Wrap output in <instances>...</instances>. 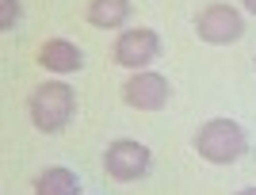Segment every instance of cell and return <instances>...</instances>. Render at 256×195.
<instances>
[{
	"label": "cell",
	"instance_id": "obj_1",
	"mask_svg": "<svg viewBox=\"0 0 256 195\" xmlns=\"http://www.w3.org/2000/svg\"><path fill=\"white\" fill-rule=\"evenodd\" d=\"M27 111H31V122L38 130H46V134L65 130L69 119L76 115V92L65 84V80H46V84H38L31 92Z\"/></svg>",
	"mask_w": 256,
	"mask_h": 195
},
{
	"label": "cell",
	"instance_id": "obj_2",
	"mask_svg": "<svg viewBox=\"0 0 256 195\" xmlns=\"http://www.w3.org/2000/svg\"><path fill=\"white\" fill-rule=\"evenodd\" d=\"M195 150H199V157H206L214 164H234L245 153V130L234 119H210L195 134Z\"/></svg>",
	"mask_w": 256,
	"mask_h": 195
},
{
	"label": "cell",
	"instance_id": "obj_3",
	"mask_svg": "<svg viewBox=\"0 0 256 195\" xmlns=\"http://www.w3.org/2000/svg\"><path fill=\"white\" fill-rule=\"evenodd\" d=\"M104 168L111 180L118 184H130V180H142L150 172V146L142 142H130V138H118L107 146V157H104Z\"/></svg>",
	"mask_w": 256,
	"mask_h": 195
},
{
	"label": "cell",
	"instance_id": "obj_4",
	"mask_svg": "<svg viewBox=\"0 0 256 195\" xmlns=\"http://www.w3.org/2000/svg\"><path fill=\"white\" fill-rule=\"evenodd\" d=\"M195 31L199 38L210 46H230L241 38L245 31V20H241V12L230 8V4H210V8L199 12V20H195Z\"/></svg>",
	"mask_w": 256,
	"mask_h": 195
},
{
	"label": "cell",
	"instance_id": "obj_5",
	"mask_svg": "<svg viewBox=\"0 0 256 195\" xmlns=\"http://www.w3.org/2000/svg\"><path fill=\"white\" fill-rule=\"evenodd\" d=\"M122 100H126L130 108H138V111H160L168 104V80H164V73L138 69V73L122 84Z\"/></svg>",
	"mask_w": 256,
	"mask_h": 195
},
{
	"label": "cell",
	"instance_id": "obj_6",
	"mask_svg": "<svg viewBox=\"0 0 256 195\" xmlns=\"http://www.w3.org/2000/svg\"><path fill=\"white\" fill-rule=\"evenodd\" d=\"M157 54H160V38L150 27H134V31H122L115 38V62L122 69H146Z\"/></svg>",
	"mask_w": 256,
	"mask_h": 195
},
{
	"label": "cell",
	"instance_id": "obj_7",
	"mask_svg": "<svg viewBox=\"0 0 256 195\" xmlns=\"http://www.w3.org/2000/svg\"><path fill=\"white\" fill-rule=\"evenodd\" d=\"M38 65L50 73H76L84 65V54L69 38H46V46L38 50Z\"/></svg>",
	"mask_w": 256,
	"mask_h": 195
},
{
	"label": "cell",
	"instance_id": "obj_8",
	"mask_svg": "<svg viewBox=\"0 0 256 195\" xmlns=\"http://www.w3.org/2000/svg\"><path fill=\"white\" fill-rule=\"evenodd\" d=\"M126 20H130V0H92L88 4V23L92 27L111 31V27H122Z\"/></svg>",
	"mask_w": 256,
	"mask_h": 195
},
{
	"label": "cell",
	"instance_id": "obj_9",
	"mask_svg": "<svg viewBox=\"0 0 256 195\" xmlns=\"http://www.w3.org/2000/svg\"><path fill=\"white\" fill-rule=\"evenodd\" d=\"M76 192H80L76 172H69V168H62V164L38 172V180H34V195H76Z\"/></svg>",
	"mask_w": 256,
	"mask_h": 195
},
{
	"label": "cell",
	"instance_id": "obj_10",
	"mask_svg": "<svg viewBox=\"0 0 256 195\" xmlns=\"http://www.w3.org/2000/svg\"><path fill=\"white\" fill-rule=\"evenodd\" d=\"M16 20H20V0H0V27L12 31Z\"/></svg>",
	"mask_w": 256,
	"mask_h": 195
},
{
	"label": "cell",
	"instance_id": "obj_11",
	"mask_svg": "<svg viewBox=\"0 0 256 195\" xmlns=\"http://www.w3.org/2000/svg\"><path fill=\"white\" fill-rule=\"evenodd\" d=\"M241 4H245V8H248V12H256V0H241Z\"/></svg>",
	"mask_w": 256,
	"mask_h": 195
},
{
	"label": "cell",
	"instance_id": "obj_12",
	"mask_svg": "<svg viewBox=\"0 0 256 195\" xmlns=\"http://www.w3.org/2000/svg\"><path fill=\"white\" fill-rule=\"evenodd\" d=\"M237 195H256V188H245V192H237Z\"/></svg>",
	"mask_w": 256,
	"mask_h": 195
}]
</instances>
